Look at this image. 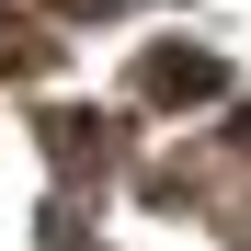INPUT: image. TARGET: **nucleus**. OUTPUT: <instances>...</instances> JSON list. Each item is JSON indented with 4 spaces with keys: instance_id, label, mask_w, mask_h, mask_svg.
<instances>
[{
    "instance_id": "f257e3e1",
    "label": "nucleus",
    "mask_w": 251,
    "mask_h": 251,
    "mask_svg": "<svg viewBox=\"0 0 251 251\" xmlns=\"http://www.w3.org/2000/svg\"><path fill=\"white\" fill-rule=\"evenodd\" d=\"M149 92H172V103H183V92H217V57H160Z\"/></svg>"
},
{
    "instance_id": "f03ea898",
    "label": "nucleus",
    "mask_w": 251,
    "mask_h": 251,
    "mask_svg": "<svg viewBox=\"0 0 251 251\" xmlns=\"http://www.w3.org/2000/svg\"><path fill=\"white\" fill-rule=\"evenodd\" d=\"M80 12H92V0H80ZM103 12H114V0H103Z\"/></svg>"
}]
</instances>
